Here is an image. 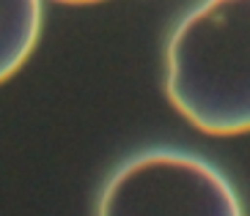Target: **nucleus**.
Wrapping results in <instances>:
<instances>
[{
    "mask_svg": "<svg viewBox=\"0 0 250 216\" xmlns=\"http://www.w3.org/2000/svg\"><path fill=\"white\" fill-rule=\"evenodd\" d=\"M165 93L206 134L250 131V0H201L165 50Z\"/></svg>",
    "mask_w": 250,
    "mask_h": 216,
    "instance_id": "nucleus-1",
    "label": "nucleus"
},
{
    "mask_svg": "<svg viewBox=\"0 0 250 216\" xmlns=\"http://www.w3.org/2000/svg\"><path fill=\"white\" fill-rule=\"evenodd\" d=\"M96 216H245V211L236 189L209 162L182 151H148L110 175Z\"/></svg>",
    "mask_w": 250,
    "mask_h": 216,
    "instance_id": "nucleus-2",
    "label": "nucleus"
},
{
    "mask_svg": "<svg viewBox=\"0 0 250 216\" xmlns=\"http://www.w3.org/2000/svg\"><path fill=\"white\" fill-rule=\"evenodd\" d=\"M42 30V0H0V82L30 58Z\"/></svg>",
    "mask_w": 250,
    "mask_h": 216,
    "instance_id": "nucleus-3",
    "label": "nucleus"
},
{
    "mask_svg": "<svg viewBox=\"0 0 250 216\" xmlns=\"http://www.w3.org/2000/svg\"><path fill=\"white\" fill-rule=\"evenodd\" d=\"M58 3H96V0H58Z\"/></svg>",
    "mask_w": 250,
    "mask_h": 216,
    "instance_id": "nucleus-4",
    "label": "nucleus"
}]
</instances>
